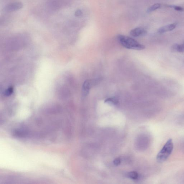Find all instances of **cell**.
I'll list each match as a JSON object with an SVG mask.
<instances>
[{
  "label": "cell",
  "mask_w": 184,
  "mask_h": 184,
  "mask_svg": "<svg viewBox=\"0 0 184 184\" xmlns=\"http://www.w3.org/2000/svg\"><path fill=\"white\" fill-rule=\"evenodd\" d=\"M117 38L118 42L125 48L136 50H142L145 48L144 45L140 44L130 37L119 35L117 36Z\"/></svg>",
  "instance_id": "cell-1"
},
{
  "label": "cell",
  "mask_w": 184,
  "mask_h": 184,
  "mask_svg": "<svg viewBox=\"0 0 184 184\" xmlns=\"http://www.w3.org/2000/svg\"><path fill=\"white\" fill-rule=\"evenodd\" d=\"M174 148L173 143L172 139H169L163 146L157 154V162L162 163L167 160L172 154Z\"/></svg>",
  "instance_id": "cell-2"
},
{
  "label": "cell",
  "mask_w": 184,
  "mask_h": 184,
  "mask_svg": "<svg viewBox=\"0 0 184 184\" xmlns=\"http://www.w3.org/2000/svg\"><path fill=\"white\" fill-rule=\"evenodd\" d=\"M97 82L95 80H87L84 82L82 88V94L83 97H86L88 94L90 88Z\"/></svg>",
  "instance_id": "cell-3"
},
{
  "label": "cell",
  "mask_w": 184,
  "mask_h": 184,
  "mask_svg": "<svg viewBox=\"0 0 184 184\" xmlns=\"http://www.w3.org/2000/svg\"><path fill=\"white\" fill-rule=\"evenodd\" d=\"M23 5L21 2H15L7 5L5 10L7 12H11L20 10L23 7Z\"/></svg>",
  "instance_id": "cell-4"
},
{
  "label": "cell",
  "mask_w": 184,
  "mask_h": 184,
  "mask_svg": "<svg viewBox=\"0 0 184 184\" xmlns=\"http://www.w3.org/2000/svg\"><path fill=\"white\" fill-rule=\"evenodd\" d=\"M147 31L145 30L140 27L135 28L131 30L130 32V35L134 37L142 36L145 35Z\"/></svg>",
  "instance_id": "cell-5"
},
{
  "label": "cell",
  "mask_w": 184,
  "mask_h": 184,
  "mask_svg": "<svg viewBox=\"0 0 184 184\" xmlns=\"http://www.w3.org/2000/svg\"><path fill=\"white\" fill-rule=\"evenodd\" d=\"M177 25V23H175L163 26L159 28L158 30V32L159 33L162 34L167 32L171 31L175 29Z\"/></svg>",
  "instance_id": "cell-6"
},
{
  "label": "cell",
  "mask_w": 184,
  "mask_h": 184,
  "mask_svg": "<svg viewBox=\"0 0 184 184\" xmlns=\"http://www.w3.org/2000/svg\"><path fill=\"white\" fill-rule=\"evenodd\" d=\"M161 6V5L159 3H156L155 4L152 5L151 6H150L149 8L148 9L147 12L150 13L160 8Z\"/></svg>",
  "instance_id": "cell-7"
},
{
  "label": "cell",
  "mask_w": 184,
  "mask_h": 184,
  "mask_svg": "<svg viewBox=\"0 0 184 184\" xmlns=\"http://www.w3.org/2000/svg\"><path fill=\"white\" fill-rule=\"evenodd\" d=\"M118 102V99L115 97L108 98L105 101V102L106 103L113 105L117 104Z\"/></svg>",
  "instance_id": "cell-8"
},
{
  "label": "cell",
  "mask_w": 184,
  "mask_h": 184,
  "mask_svg": "<svg viewBox=\"0 0 184 184\" xmlns=\"http://www.w3.org/2000/svg\"><path fill=\"white\" fill-rule=\"evenodd\" d=\"M128 177L131 179H138V174L136 172L132 171L128 173Z\"/></svg>",
  "instance_id": "cell-9"
},
{
  "label": "cell",
  "mask_w": 184,
  "mask_h": 184,
  "mask_svg": "<svg viewBox=\"0 0 184 184\" xmlns=\"http://www.w3.org/2000/svg\"><path fill=\"white\" fill-rule=\"evenodd\" d=\"M14 91V89L12 87H9L5 92V94L6 96L8 97L10 96Z\"/></svg>",
  "instance_id": "cell-10"
},
{
  "label": "cell",
  "mask_w": 184,
  "mask_h": 184,
  "mask_svg": "<svg viewBox=\"0 0 184 184\" xmlns=\"http://www.w3.org/2000/svg\"><path fill=\"white\" fill-rule=\"evenodd\" d=\"M169 7H170V8H173L177 11H184V8L182 7L177 6V5H169Z\"/></svg>",
  "instance_id": "cell-11"
},
{
  "label": "cell",
  "mask_w": 184,
  "mask_h": 184,
  "mask_svg": "<svg viewBox=\"0 0 184 184\" xmlns=\"http://www.w3.org/2000/svg\"><path fill=\"white\" fill-rule=\"evenodd\" d=\"M178 46V44H176L173 45L171 49L172 52H177Z\"/></svg>",
  "instance_id": "cell-12"
},
{
  "label": "cell",
  "mask_w": 184,
  "mask_h": 184,
  "mask_svg": "<svg viewBox=\"0 0 184 184\" xmlns=\"http://www.w3.org/2000/svg\"><path fill=\"white\" fill-rule=\"evenodd\" d=\"M114 164L116 166H118L121 164V160L119 158H116L113 161Z\"/></svg>",
  "instance_id": "cell-13"
},
{
  "label": "cell",
  "mask_w": 184,
  "mask_h": 184,
  "mask_svg": "<svg viewBox=\"0 0 184 184\" xmlns=\"http://www.w3.org/2000/svg\"><path fill=\"white\" fill-rule=\"evenodd\" d=\"M82 14V11L80 9H78L75 12V15L76 17H80Z\"/></svg>",
  "instance_id": "cell-14"
},
{
  "label": "cell",
  "mask_w": 184,
  "mask_h": 184,
  "mask_svg": "<svg viewBox=\"0 0 184 184\" xmlns=\"http://www.w3.org/2000/svg\"><path fill=\"white\" fill-rule=\"evenodd\" d=\"M182 46H183V47L184 48V43H183V44H181Z\"/></svg>",
  "instance_id": "cell-15"
}]
</instances>
